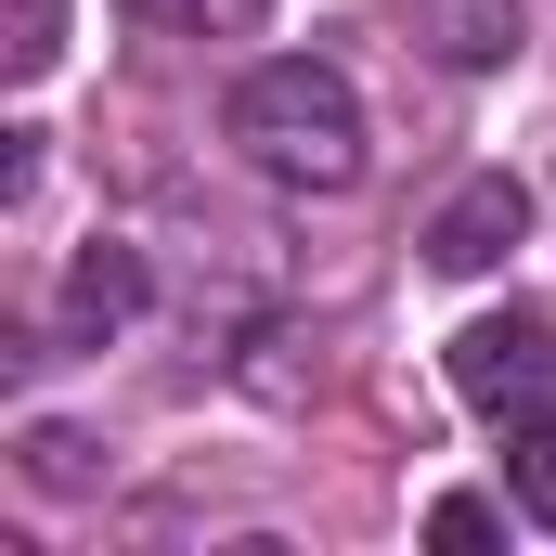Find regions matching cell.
Wrapping results in <instances>:
<instances>
[{
	"instance_id": "3",
	"label": "cell",
	"mask_w": 556,
	"mask_h": 556,
	"mask_svg": "<svg viewBox=\"0 0 556 556\" xmlns=\"http://www.w3.org/2000/svg\"><path fill=\"white\" fill-rule=\"evenodd\" d=\"M518 233H531V194H518L505 168H479V181H466V194L427 220V273H492Z\"/></svg>"
},
{
	"instance_id": "6",
	"label": "cell",
	"mask_w": 556,
	"mask_h": 556,
	"mask_svg": "<svg viewBox=\"0 0 556 556\" xmlns=\"http://www.w3.org/2000/svg\"><path fill=\"white\" fill-rule=\"evenodd\" d=\"M505 479H518V518L556 531V415H531L518 440H505Z\"/></svg>"
},
{
	"instance_id": "2",
	"label": "cell",
	"mask_w": 556,
	"mask_h": 556,
	"mask_svg": "<svg viewBox=\"0 0 556 556\" xmlns=\"http://www.w3.org/2000/svg\"><path fill=\"white\" fill-rule=\"evenodd\" d=\"M453 402H479V415H544L556 402V337L544 311H479L466 337H453Z\"/></svg>"
},
{
	"instance_id": "5",
	"label": "cell",
	"mask_w": 556,
	"mask_h": 556,
	"mask_svg": "<svg viewBox=\"0 0 556 556\" xmlns=\"http://www.w3.org/2000/svg\"><path fill=\"white\" fill-rule=\"evenodd\" d=\"M415 39L440 52V65H466V78H479V65H505V52H518V0H415Z\"/></svg>"
},
{
	"instance_id": "9",
	"label": "cell",
	"mask_w": 556,
	"mask_h": 556,
	"mask_svg": "<svg viewBox=\"0 0 556 556\" xmlns=\"http://www.w3.org/2000/svg\"><path fill=\"white\" fill-rule=\"evenodd\" d=\"M427 544H440V556H492V544H505V518H492L479 492H453V505H427Z\"/></svg>"
},
{
	"instance_id": "1",
	"label": "cell",
	"mask_w": 556,
	"mask_h": 556,
	"mask_svg": "<svg viewBox=\"0 0 556 556\" xmlns=\"http://www.w3.org/2000/svg\"><path fill=\"white\" fill-rule=\"evenodd\" d=\"M233 142H247L273 181H311V194H350V181H363V104H350V78L311 65V52H273V65L233 78Z\"/></svg>"
},
{
	"instance_id": "7",
	"label": "cell",
	"mask_w": 556,
	"mask_h": 556,
	"mask_svg": "<svg viewBox=\"0 0 556 556\" xmlns=\"http://www.w3.org/2000/svg\"><path fill=\"white\" fill-rule=\"evenodd\" d=\"M52 52H65V0H13V39H0V65H13V78H52Z\"/></svg>"
},
{
	"instance_id": "8",
	"label": "cell",
	"mask_w": 556,
	"mask_h": 556,
	"mask_svg": "<svg viewBox=\"0 0 556 556\" xmlns=\"http://www.w3.org/2000/svg\"><path fill=\"white\" fill-rule=\"evenodd\" d=\"M142 26H181V39H233V26H260L273 0H130Z\"/></svg>"
},
{
	"instance_id": "4",
	"label": "cell",
	"mask_w": 556,
	"mask_h": 556,
	"mask_svg": "<svg viewBox=\"0 0 556 556\" xmlns=\"http://www.w3.org/2000/svg\"><path fill=\"white\" fill-rule=\"evenodd\" d=\"M130 311H142V260L130 247H78V273H65V350H104Z\"/></svg>"
}]
</instances>
